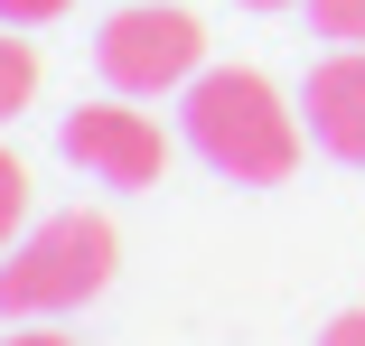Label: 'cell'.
<instances>
[{"label":"cell","instance_id":"7","mask_svg":"<svg viewBox=\"0 0 365 346\" xmlns=\"http://www.w3.org/2000/svg\"><path fill=\"white\" fill-rule=\"evenodd\" d=\"M29 234V169H19V150L0 141V253H10Z\"/></svg>","mask_w":365,"mask_h":346},{"label":"cell","instance_id":"9","mask_svg":"<svg viewBox=\"0 0 365 346\" xmlns=\"http://www.w3.org/2000/svg\"><path fill=\"white\" fill-rule=\"evenodd\" d=\"M66 10H76V0H0L10 28H47V19H66Z\"/></svg>","mask_w":365,"mask_h":346},{"label":"cell","instance_id":"2","mask_svg":"<svg viewBox=\"0 0 365 346\" xmlns=\"http://www.w3.org/2000/svg\"><path fill=\"white\" fill-rule=\"evenodd\" d=\"M122 271V234L94 206H66V216H38L10 253H0V318H66L113 290Z\"/></svg>","mask_w":365,"mask_h":346},{"label":"cell","instance_id":"1","mask_svg":"<svg viewBox=\"0 0 365 346\" xmlns=\"http://www.w3.org/2000/svg\"><path fill=\"white\" fill-rule=\"evenodd\" d=\"M178 131H187V150L215 178H235V187H281L300 169V150H309L300 103H290L262 65H206L187 85V103H178Z\"/></svg>","mask_w":365,"mask_h":346},{"label":"cell","instance_id":"5","mask_svg":"<svg viewBox=\"0 0 365 346\" xmlns=\"http://www.w3.org/2000/svg\"><path fill=\"white\" fill-rule=\"evenodd\" d=\"M300 122H309V141L346 169H365V47H328L309 65V85H300Z\"/></svg>","mask_w":365,"mask_h":346},{"label":"cell","instance_id":"4","mask_svg":"<svg viewBox=\"0 0 365 346\" xmlns=\"http://www.w3.org/2000/svg\"><path fill=\"white\" fill-rule=\"evenodd\" d=\"M56 150L76 159L85 178H103V187H160L169 178V131H160V112H131V94L66 112Z\"/></svg>","mask_w":365,"mask_h":346},{"label":"cell","instance_id":"8","mask_svg":"<svg viewBox=\"0 0 365 346\" xmlns=\"http://www.w3.org/2000/svg\"><path fill=\"white\" fill-rule=\"evenodd\" d=\"M300 10L328 47H365V0H300Z\"/></svg>","mask_w":365,"mask_h":346},{"label":"cell","instance_id":"11","mask_svg":"<svg viewBox=\"0 0 365 346\" xmlns=\"http://www.w3.org/2000/svg\"><path fill=\"white\" fill-rule=\"evenodd\" d=\"M0 346H76V337H56V327H38V318H19L10 337H0Z\"/></svg>","mask_w":365,"mask_h":346},{"label":"cell","instance_id":"3","mask_svg":"<svg viewBox=\"0 0 365 346\" xmlns=\"http://www.w3.org/2000/svg\"><path fill=\"white\" fill-rule=\"evenodd\" d=\"M94 65H103V85L131 94V103L187 94V85L206 75V28H197V10H178V0H131V10L103 19Z\"/></svg>","mask_w":365,"mask_h":346},{"label":"cell","instance_id":"12","mask_svg":"<svg viewBox=\"0 0 365 346\" xmlns=\"http://www.w3.org/2000/svg\"><path fill=\"white\" fill-rule=\"evenodd\" d=\"M244 10H300V0H244Z\"/></svg>","mask_w":365,"mask_h":346},{"label":"cell","instance_id":"10","mask_svg":"<svg viewBox=\"0 0 365 346\" xmlns=\"http://www.w3.org/2000/svg\"><path fill=\"white\" fill-rule=\"evenodd\" d=\"M319 346H365V309H337V318L319 327Z\"/></svg>","mask_w":365,"mask_h":346},{"label":"cell","instance_id":"6","mask_svg":"<svg viewBox=\"0 0 365 346\" xmlns=\"http://www.w3.org/2000/svg\"><path fill=\"white\" fill-rule=\"evenodd\" d=\"M29 103H38V47H29V28L0 19V122H19Z\"/></svg>","mask_w":365,"mask_h":346}]
</instances>
